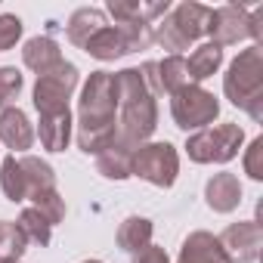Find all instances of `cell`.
<instances>
[{
  "label": "cell",
  "instance_id": "6da1fadb",
  "mask_svg": "<svg viewBox=\"0 0 263 263\" xmlns=\"http://www.w3.org/2000/svg\"><path fill=\"white\" fill-rule=\"evenodd\" d=\"M115 108H118V90H115V74L96 71L84 84L81 93V130H78V143L90 155H99L108 149L118 137L115 127Z\"/></svg>",
  "mask_w": 263,
  "mask_h": 263
},
{
  "label": "cell",
  "instance_id": "7a4b0ae2",
  "mask_svg": "<svg viewBox=\"0 0 263 263\" xmlns=\"http://www.w3.org/2000/svg\"><path fill=\"white\" fill-rule=\"evenodd\" d=\"M115 90H118V105H121V127L115 140L134 152L143 140L152 137V130L158 124V108L140 68H124L121 74H115Z\"/></svg>",
  "mask_w": 263,
  "mask_h": 263
},
{
  "label": "cell",
  "instance_id": "3957f363",
  "mask_svg": "<svg viewBox=\"0 0 263 263\" xmlns=\"http://www.w3.org/2000/svg\"><path fill=\"white\" fill-rule=\"evenodd\" d=\"M223 90L232 99V105H241L254 121H263V50L260 47H248L238 53V59L229 65Z\"/></svg>",
  "mask_w": 263,
  "mask_h": 263
},
{
  "label": "cell",
  "instance_id": "277c9868",
  "mask_svg": "<svg viewBox=\"0 0 263 263\" xmlns=\"http://www.w3.org/2000/svg\"><path fill=\"white\" fill-rule=\"evenodd\" d=\"M211 25V7L204 4H180L171 16H164L161 25H152V41H158L164 50H171V56H180L183 50H189V44H195L201 34H208Z\"/></svg>",
  "mask_w": 263,
  "mask_h": 263
},
{
  "label": "cell",
  "instance_id": "5b68a950",
  "mask_svg": "<svg viewBox=\"0 0 263 263\" xmlns=\"http://www.w3.org/2000/svg\"><path fill=\"white\" fill-rule=\"evenodd\" d=\"M241 140L245 134L238 124H217V127H204L195 137H189L186 149H189V158L198 164H214V161L223 164L238 155Z\"/></svg>",
  "mask_w": 263,
  "mask_h": 263
},
{
  "label": "cell",
  "instance_id": "8992f818",
  "mask_svg": "<svg viewBox=\"0 0 263 263\" xmlns=\"http://www.w3.org/2000/svg\"><path fill=\"white\" fill-rule=\"evenodd\" d=\"M180 171V158L177 149L171 143H149V146H137L130 155V174H137L143 180H149L152 186H174Z\"/></svg>",
  "mask_w": 263,
  "mask_h": 263
},
{
  "label": "cell",
  "instance_id": "52a82bcc",
  "mask_svg": "<svg viewBox=\"0 0 263 263\" xmlns=\"http://www.w3.org/2000/svg\"><path fill=\"white\" fill-rule=\"evenodd\" d=\"M171 96H174V99H171L174 121H177V127H183V130H204V127L217 118V111H220L217 99H214L208 90L195 87V84H189V87H183V90H177V93H171Z\"/></svg>",
  "mask_w": 263,
  "mask_h": 263
},
{
  "label": "cell",
  "instance_id": "ba28073f",
  "mask_svg": "<svg viewBox=\"0 0 263 263\" xmlns=\"http://www.w3.org/2000/svg\"><path fill=\"white\" fill-rule=\"evenodd\" d=\"M74 87H78V68L71 62H62L53 71L41 74L37 87H34V105H37V111L41 115L65 111L68 108V96H71Z\"/></svg>",
  "mask_w": 263,
  "mask_h": 263
},
{
  "label": "cell",
  "instance_id": "9c48e42d",
  "mask_svg": "<svg viewBox=\"0 0 263 263\" xmlns=\"http://www.w3.org/2000/svg\"><path fill=\"white\" fill-rule=\"evenodd\" d=\"M208 34L214 37L211 44H217L220 50L229 47V44H238L245 37H251V13L245 7H220V10H211V25H208Z\"/></svg>",
  "mask_w": 263,
  "mask_h": 263
},
{
  "label": "cell",
  "instance_id": "30bf717a",
  "mask_svg": "<svg viewBox=\"0 0 263 263\" xmlns=\"http://www.w3.org/2000/svg\"><path fill=\"white\" fill-rule=\"evenodd\" d=\"M220 245L226 251V257L235 263H251L260 257V245H263V232H260V223L257 220H248V223H232L223 235H220Z\"/></svg>",
  "mask_w": 263,
  "mask_h": 263
},
{
  "label": "cell",
  "instance_id": "8fae6325",
  "mask_svg": "<svg viewBox=\"0 0 263 263\" xmlns=\"http://www.w3.org/2000/svg\"><path fill=\"white\" fill-rule=\"evenodd\" d=\"M177 263H232L220 245V238H214L211 232H192L183 241L180 260Z\"/></svg>",
  "mask_w": 263,
  "mask_h": 263
},
{
  "label": "cell",
  "instance_id": "7c38bea8",
  "mask_svg": "<svg viewBox=\"0 0 263 263\" xmlns=\"http://www.w3.org/2000/svg\"><path fill=\"white\" fill-rule=\"evenodd\" d=\"M204 195H208V204H211L217 214H229V211L238 208V201H241V183H238L235 174H214V177L208 180Z\"/></svg>",
  "mask_w": 263,
  "mask_h": 263
},
{
  "label": "cell",
  "instance_id": "4fadbf2b",
  "mask_svg": "<svg viewBox=\"0 0 263 263\" xmlns=\"http://www.w3.org/2000/svg\"><path fill=\"white\" fill-rule=\"evenodd\" d=\"M0 140H4L10 149H16V152L31 149L34 130H31V124H28L22 108H7L4 115H0Z\"/></svg>",
  "mask_w": 263,
  "mask_h": 263
},
{
  "label": "cell",
  "instance_id": "5bb4252c",
  "mask_svg": "<svg viewBox=\"0 0 263 263\" xmlns=\"http://www.w3.org/2000/svg\"><path fill=\"white\" fill-rule=\"evenodd\" d=\"M22 59H25V65H28L31 71H37V78L65 62L62 53H59V44H56L53 37H31V41L25 44V50H22Z\"/></svg>",
  "mask_w": 263,
  "mask_h": 263
},
{
  "label": "cell",
  "instance_id": "9a60e30c",
  "mask_svg": "<svg viewBox=\"0 0 263 263\" xmlns=\"http://www.w3.org/2000/svg\"><path fill=\"white\" fill-rule=\"evenodd\" d=\"M84 50H87L93 59H102V62L130 53V50H127V41H124V31H121L118 25H105V28H99V31L84 44Z\"/></svg>",
  "mask_w": 263,
  "mask_h": 263
},
{
  "label": "cell",
  "instance_id": "2e32d148",
  "mask_svg": "<svg viewBox=\"0 0 263 263\" xmlns=\"http://www.w3.org/2000/svg\"><path fill=\"white\" fill-rule=\"evenodd\" d=\"M71 140V115L56 111V115H41V143L50 152H62Z\"/></svg>",
  "mask_w": 263,
  "mask_h": 263
},
{
  "label": "cell",
  "instance_id": "e0dca14e",
  "mask_svg": "<svg viewBox=\"0 0 263 263\" xmlns=\"http://www.w3.org/2000/svg\"><path fill=\"white\" fill-rule=\"evenodd\" d=\"M19 167L25 174V186H28V198H37L44 192H53L56 189V177H53V167L34 155H25L19 158Z\"/></svg>",
  "mask_w": 263,
  "mask_h": 263
},
{
  "label": "cell",
  "instance_id": "ac0fdd59",
  "mask_svg": "<svg viewBox=\"0 0 263 263\" xmlns=\"http://www.w3.org/2000/svg\"><path fill=\"white\" fill-rule=\"evenodd\" d=\"M99 28H105V16H102L99 10H93V7H84V10H78V13L68 19V41H71L74 47H84Z\"/></svg>",
  "mask_w": 263,
  "mask_h": 263
},
{
  "label": "cell",
  "instance_id": "d6986e66",
  "mask_svg": "<svg viewBox=\"0 0 263 263\" xmlns=\"http://www.w3.org/2000/svg\"><path fill=\"white\" fill-rule=\"evenodd\" d=\"M130 149H124L118 140L108 146V149H102L99 155H96V167H99V174L102 177H111V180H127L130 177Z\"/></svg>",
  "mask_w": 263,
  "mask_h": 263
},
{
  "label": "cell",
  "instance_id": "ffe728a7",
  "mask_svg": "<svg viewBox=\"0 0 263 263\" xmlns=\"http://www.w3.org/2000/svg\"><path fill=\"white\" fill-rule=\"evenodd\" d=\"M220 62H223V50L217 47V44H201L189 59H186V71H189V81H204V78H211L217 68H220Z\"/></svg>",
  "mask_w": 263,
  "mask_h": 263
},
{
  "label": "cell",
  "instance_id": "44dd1931",
  "mask_svg": "<svg viewBox=\"0 0 263 263\" xmlns=\"http://www.w3.org/2000/svg\"><path fill=\"white\" fill-rule=\"evenodd\" d=\"M118 245L124 251H137L140 254L143 248L152 245V223L143 220V217H127L121 223V229H118Z\"/></svg>",
  "mask_w": 263,
  "mask_h": 263
},
{
  "label": "cell",
  "instance_id": "7402d4cb",
  "mask_svg": "<svg viewBox=\"0 0 263 263\" xmlns=\"http://www.w3.org/2000/svg\"><path fill=\"white\" fill-rule=\"evenodd\" d=\"M28 238L25 232L19 229V223H7L0 220V263H16L25 251Z\"/></svg>",
  "mask_w": 263,
  "mask_h": 263
},
{
  "label": "cell",
  "instance_id": "603a6c76",
  "mask_svg": "<svg viewBox=\"0 0 263 263\" xmlns=\"http://www.w3.org/2000/svg\"><path fill=\"white\" fill-rule=\"evenodd\" d=\"M0 186H4V192H7V198H10V201H25V198H28L25 174H22V167H19V158H16V155H10V158L4 161Z\"/></svg>",
  "mask_w": 263,
  "mask_h": 263
},
{
  "label": "cell",
  "instance_id": "cb8c5ba5",
  "mask_svg": "<svg viewBox=\"0 0 263 263\" xmlns=\"http://www.w3.org/2000/svg\"><path fill=\"white\" fill-rule=\"evenodd\" d=\"M19 229L25 232V238L28 241H37V245H50V223L34 211V208H25L22 211V217H19Z\"/></svg>",
  "mask_w": 263,
  "mask_h": 263
},
{
  "label": "cell",
  "instance_id": "d4e9b609",
  "mask_svg": "<svg viewBox=\"0 0 263 263\" xmlns=\"http://www.w3.org/2000/svg\"><path fill=\"white\" fill-rule=\"evenodd\" d=\"M34 201V211L50 223V226H56L62 217H65V201L59 198V192L53 189V192H44V195H37V198H31Z\"/></svg>",
  "mask_w": 263,
  "mask_h": 263
},
{
  "label": "cell",
  "instance_id": "484cf974",
  "mask_svg": "<svg viewBox=\"0 0 263 263\" xmlns=\"http://www.w3.org/2000/svg\"><path fill=\"white\" fill-rule=\"evenodd\" d=\"M22 90V71L19 68H0V105H7L19 96Z\"/></svg>",
  "mask_w": 263,
  "mask_h": 263
},
{
  "label": "cell",
  "instance_id": "4316f807",
  "mask_svg": "<svg viewBox=\"0 0 263 263\" xmlns=\"http://www.w3.org/2000/svg\"><path fill=\"white\" fill-rule=\"evenodd\" d=\"M19 37H22V19L19 16H0V53L16 47Z\"/></svg>",
  "mask_w": 263,
  "mask_h": 263
},
{
  "label": "cell",
  "instance_id": "83f0119b",
  "mask_svg": "<svg viewBox=\"0 0 263 263\" xmlns=\"http://www.w3.org/2000/svg\"><path fill=\"white\" fill-rule=\"evenodd\" d=\"M245 171L254 177V180H263V137H257L245 155Z\"/></svg>",
  "mask_w": 263,
  "mask_h": 263
},
{
  "label": "cell",
  "instance_id": "f1b7e54d",
  "mask_svg": "<svg viewBox=\"0 0 263 263\" xmlns=\"http://www.w3.org/2000/svg\"><path fill=\"white\" fill-rule=\"evenodd\" d=\"M134 263H171V260H167L164 248H155V245H149V248H143V251L134 257Z\"/></svg>",
  "mask_w": 263,
  "mask_h": 263
},
{
  "label": "cell",
  "instance_id": "f546056e",
  "mask_svg": "<svg viewBox=\"0 0 263 263\" xmlns=\"http://www.w3.org/2000/svg\"><path fill=\"white\" fill-rule=\"evenodd\" d=\"M84 263H99V260H84Z\"/></svg>",
  "mask_w": 263,
  "mask_h": 263
}]
</instances>
